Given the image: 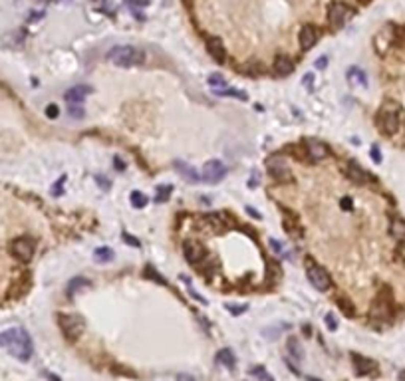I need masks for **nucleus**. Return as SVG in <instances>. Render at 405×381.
<instances>
[{
    "label": "nucleus",
    "instance_id": "8",
    "mask_svg": "<svg viewBox=\"0 0 405 381\" xmlns=\"http://www.w3.org/2000/svg\"><path fill=\"white\" fill-rule=\"evenodd\" d=\"M10 250H12V254H14L18 260L28 262V260H32V256H34L36 242H34V238H30V236H20V238H16V240L10 244Z\"/></svg>",
    "mask_w": 405,
    "mask_h": 381
},
{
    "label": "nucleus",
    "instance_id": "15",
    "mask_svg": "<svg viewBox=\"0 0 405 381\" xmlns=\"http://www.w3.org/2000/svg\"><path fill=\"white\" fill-rule=\"evenodd\" d=\"M175 169L181 173V177L187 183H201V173L197 169H193L191 165L183 163V161H175Z\"/></svg>",
    "mask_w": 405,
    "mask_h": 381
},
{
    "label": "nucleus",
    "instance_id": "6",
    "mask_svg": "<svg viewBox=\"0 0 405 381\" xmlns=\"http://www.w3.org/2000/svg\"><path fill=\"white\" fill-rule=\"evenodd\" d=\"M351 16H353V8L348 6V4H344V2H334L328 8V24L334 30H338L346 22H350Z\"/></svg>",
    "mask_w": 405,
    "mask_h": 381
},
{
    "label": "nucleus",
    "instance_id": "41",
    "mask_svg": "<svg viewBox=\"0 0 405 381\" xmlns=\"http://www.w3.org/2000/svg\"><path fill=\"white\" fill-rule=\"evenodd\" d=\"M177 379H179V381H195L193 377H191V375H179Z\"/></svg>",
    "mask_w": 405,
    "mask_h": 381
},
{
    "label": "nucleus",
    "instance_id": "3",
    "mask_svg": "<svg viewBox=\"0 0 405 381\" xmlns=\"http://www.w3.org/2000/svg\"><path fill=\"white\" fill-rule=\"evenodd\" d=\"M58 324H60L64 336H66L68 340L80 338V336L84 334V329H86L84 318L78 316V314H60V316H58Z\"/></svg>",
    "mask_w": 405,
    "mask_h": 381
},
{
    "label": "nucleus",
    "instance_id": "43",
    "mask_svg": "<svg viewBox=\"0 0 405 381\" xmlns=\"http://www.w3.org/2000/svg\"><path fill=\"white\" fill-rule=\"evenodd\" d=\"M308 381H322V379H318V377H308Z\"/></svg>",
    "mask_w": 405,
    "mask_h": 381
},
{
    "label": "nucleus",
    "instance_id": "5",
    "mask_svg": "<svg viewBox=\"0 0 405 381\" xmlns=\"http://www.w3.org/2000/svg\"><path fill=\"white\" fill-rule=\"evenodd\" d=\"M377 121H379V127H382V131L386 133V135H393L395 131H397V125H399V111H397V106L395 104H386L382 111H379V117H377Z\"/></svg>",
    "mask_w": 405,
    "mask_h": 381
},
{
    "label": "nucleus",
    "instance_id": "36",
    "mask_svg": "<svg viewBox=\"0 0 405 381\" xmlns=\"http://www.w3.org/2000/svg\"><path fill=\"white\" fill-rule=\"evenodd\" d=\"M123 240H125L128 244H131V246H139V240H133V236L128 235V233H123Z\"/></svg>",
    "mask_w": 405,
    "mask_h": 381
},
{
    "label": "nucleus",
    "instance_id": "38",
    "mask_svg": "<svg viewBox=\"0 0 405 381\" xmlns=\"http://www.w3.org/2000/svg\"><path fill=\"white\" fill-rule=\"evenodd\" d=\"M342 209L351 211V199H342Z\"/></svg>",
    "mask_w": 405,
    "mask_h": 381
},
{
    "label": "nucleus",
    "instance_id": "30",
    "mask_svg": "<svg viewBox=\"0 0 405 381\" xmlns=\"http://www.w3.org/2000/svg\"><path fill=\"white\" fill-rule=\"evenodd\" d=\"M46 115H48L50 119H56V117L60 115V109H58V106H54V104H50V106L46 108Z\"/></svg>",
    "mask_w": 405,
    "mask_h": 381
},
{
    "label": "nucleus",
    "instance_id": "14",
    "mask_svg": "<svg viewBox=\"0 0 405 381\" xmlns=\"http://www.w3.org/2000/svg\"><path fill=\"white\" fill-rule=\"evenodd\" d=\"M90 93H92V88H90V86H82V84H80V86L70 88V90L66 91L64 97H66V101H68L70 106H72V104H80V106H82V101H84Z\"/></svg>",
    "mask_w": 405,
    "mask_h": 381
},
{
    "label": "nucleus",
    "instance_id": "20",
    "mask_svg": "<svg viewBox=\"0 0 405 381\" xmlns=\"http://www.w3.org/2000/svg\"><path fill=\"white\" fill-rule=\"evenodd\" d=\"M217 363H221V365H224L226 369H235V365H237V358H235V353L229 349V347H224V349H221L219 353H217Z\"/></svg>",
    "mask_w": 405,
    "mask_h": 381
},
{
    "label": "nucleus",
    "instance_id": "40",
    "mask_svg": "<svg viewBox=\"0 0 405 381\" xmlns=\"http://www.w3.org/2000/svg\"><path fill=\"white\" fill-rule=\"evenodd\" d=\"M252 175H255V177H252V181L248 179V185H250V187H257V185H258V175H257V173H252Z\"/></svg>",
    "mask_w": 405,
    "mask_h": 381
},
{
    "label": "nucleus",
    "instance_id": "4",
    "mask_svg": "<svg viewBox=\"0 0 405 381\" xmlns=\"http://www.w3.org/2000/svg\"><path fill=\"white\" fill-rule=\"evenodd\" d=\"M306 276H308L310 284H312L316 290H320V292L330 290L332 280H330V276H328V272H326L320 264H316L314 260H310V258L306 260Z\"/></svg>",
    "mask_w": 405,
    "mask_h": 381
},
{
    "label": "nucleus",
    "instance_id": "32",
    "mask_svg": "<svg viewBox=\"0 0 405 381\" xmlns=\"http://www.w3.org/2000/svg\"><path fill=\"white\" fill-rule=\"evenodd\" d=\"M326 62H328V56H320V58L316 60V68H318V70H324V68H326Z\"/></svg>",
    "mask_w": 405,
    "mask_h": 381
},
{
    "label": "nucleus",
    "instance_id": "10",
    "mask_svg": "<svg viewBox=\"0 0 405 381\" xmlns=\"http://www.w3.org/2000/svg\"><path fill=\"white\" fill-rule=\"evenodd\" d=\"M351 362H353V369H356V373H358V375H373V373L377 371L375 362H373V360H368V358H364V355L353 353V355H351Z\"/></svg>",
    "mask_w": 405,
    "mask_h": 381
},
{
    "label": "nucleus",
    "instance_id": "34",
    "mask_svg": "<svg viewBox=\"0 0 405 381\" xmlns=\"http://www.w3.org/2000/svg\"><path fill=\"white\" fill-rule=\"evenodd\" d=\"M397 254H399V258L405 262V236L401 238V242L397 244Z\"/></svg>",
    "mask_w": 405,
    "mask_h": 381
},
{
    "label": "nucleus",
    "instance_id": "26",
    "mask_svg": "<svg viewBox=\"0 0 405 381\" xmlns=\"http://www.w3.org/2000/svg\"><path fill=\"white\" fill-rule=\"evenodd\" d=\"M288 353L294 358L296 362L304 358V351H302V347H300V344H298L296 338H290V340H288Z\"/></svg>",
    "mask_w": 405,
    "mask_h": 381
},
{
    "label": "nucleus",
    "instance_id": "35",
    "mask_svg": "<svg viewBox=\"0 0 405 381\" xmlns=\"http://www.w3.org/2000/svg\"><path fill=\"white\" fill-rule=\"evenodd\" d=\"M340 308L344 310V312H348V316H351V314H353V308H351L350 304H348V300H342V302H340Z\"/></svg>",
    "mask_w": 405,
    "mask_h": 381
},
{
    "label": "nucleus",
    "instance_id": "24",
    "mask_svg": "<svg viewBox=\"0 0 405 381\" xmlns=\"http://www.w3.org/2000/svg\"><path fill=\"white\" fill-rule=\"evenodd\" d=\"M129 202H131V207H135V209H143V207L147 205V195H143V193H139V191H133V193L129 195Z\"/></svg>",
    "mask_w": 405,
    "mask_h": 381
},
{
    "label": "nucleus",
    "instance_id": "33",
    "mask_svg": "<svg viewBox=\"0 0 405 381\" xmlns=\"http://www.w3.org/2000/svg\"><path fill=\"white\" fill-rule=\"evenodd\" d=\"M326 326L330 327V329H336V327H338V322H336V318H334L332 314L326 316Z\"/></svg>",
    "mask_w": 405,
    "mask_h": 381
},
{
    "label": "nucleus",
    "instance_id": "21",
    "mask_svg": "<svg viewBox=\"0 0 405 381\" xmlns=\"http://www.w3.org/2000/svg\"><path fill=\"white\" fill-rule=\"evenodd\" d=\"M115 258V254L111 250L110 246H99V248H95L93 250V260L95 262H99V264H106V262H111Z\"/></svg>",
    "mask_w": 405,
    "mask_h": 381
},
{
    "label": "nucleus",
    "instance_id": "7",
    "mask_svg": "<svg viewBox=\"0 0 405 381\" xmlns=\"http://www.w3.org/2000/svg\"><path fill=\"white\" fill-rule=\"evenodd\" d=\"M201 173V181L209 183V185H215V183L222 181L226 177V165L219 161V159H211L202 165V169L199 171Z\"/></svg>",
    "mask_w": 405,
    "mask_h": 381
},
{
    "label": "nucleus",
    "instance_id": "31",
    "mask_svg": "<svg viewBox=\"0 0 405 381\" xmlns=\"http://www.w3.org/2000/svg\"><path fill=\"white\" fill-rule=\"evenodd\" d=\"M371 159H373L375 163H382V153H379V149L375 145L371 147Z\"/></svg>",
    "mask_w": 405,
    "mask_h": 381
},
{
    "label": "nucleus",
    "instance_id": "11",
    "mask_svg": "<svg viewBox=\"0 0 405 381\" xmlns=\"http://www.w3.org/2000/svg\"><path fill=\"white\" fill-rule=\"evenodd\" d=\"M328 153H330V149L324 145L322 141H318V139H308V141H306V155H308L312 161H322V159H326Z\"/></svg>",
    "mask_w": 405,
    "mask_h": 381
},
{
    "label": "nucleus",
    "instance_id": "37",
    "mask_svg": "<svg viewBox=\"0 0 405 381\" xmlns=\"http://www.w3.org/2000/svg\"><path fill=\"white\" fill-rule=\"evenodd\" d=\"M312 80H314L312 73H306V75H304V86H306V88H312Z\"/></svg>",
    "mask_w": 405,
    "mask_h": 381
},
{
    "label": "nucleus",
    "instance_id": "17",
    "mask_svg": "<svg viewBox=\"0 0 405 381\" xmlns=\"http://www.w3.org/2000/svg\"><path fill=\"white\" fill-rule=\"evenodd\" d=\"M348 80H350L351 86H358V88H366L368 86V75L358 66H353V68L348 70Z\"/></svg>",
    "mask_w": 405,
    "mask_h": 381
},
{
    "label": "nucleus",
    "instance_id": "42",
    "mask_svg": "<svg viewBox=\"0 0 405 381\" xmlns=\"http://www.w3.org/2000/svg\"><path fill=\"white\" fill-rule=\"evenodd\" d=\"M399 381H405V369L401 371V373H399Z\"/></svg>",
    "mask_w": 405,
    "mask_h": 381
},
{
    "label": "nucleus",
    "instance_id": "39",
    "mask_svg": "<svg viewBox=\"0 0 405 381\" xmlns=\"http://www.w3.org/2000/svg\"><path fill=\"white\" fill-rule=\"evenodd\" d=\"M229 312H233V314H240V312H244V306H240V308H235V306H226Z\"/></svg>",
    "mask_w": 405,
    "mask_h": 381
},
{
    "label": "nucleus",
    "instance_id": "13",
    "mask_svg": "<svg viewBox=\"0 0 405 381\" xmlns=\"http://www.w3.org/2000/svg\"><path fill=\"white\" fill-rule=\"evenodd\" d=\"M298 40H300L302 50H310L314 44H316V40H318V30H316V26H312V24H304L302 30H300V34H298Z\"/></svg>",
    "mask_w": 405,
    "mask_h": 381
},
{
    "label": "nucleus",
    "instance_id": "22",
    "mask_svg": "<svg viewBox=\"0 0 405 381\" xmlns=\"http://www.w3.org/2000/svg\"><path fill=\"white\" fill-rule=\"evenodd\" d=\"M88 286H92V282H90L88 278L78 276V278H74V280H70V284H68V294H70V296H74V294H78V292L86 290Z\"/></svg>",
    "mask_w": 405,
    "mask_h": 381
},
{
    "label": "nucleus",
    "instance_id": "1",
    "mask_svg": "<svg viewBox=\"0 0 405 381\" xmlns=\"http://www.w3.org/2000/svg\"><path fill=\"white\" fill-rule=\"evenodd\" d=\"M0 347H4L12 358H16L20 362H28L32 358V351H34L32 338L28 336V332L24 327L4 329L0 334Z\"/></svg>",
    "mask_w": 405,
    "mask_h": 381
},
{
    "label": "nucleus",
    "instance_id": "9",
    "mask_svg": "<svg viewBox=\"0 0 405 381\" xmlns=\"http://www.w3.org/2000/svg\"><path fill=\"white\" fill-rule=\"evenodd\" d=\"M266 169H268V173L276 179V181H292V173H290V167L288 163L282 159V157H276V155H272V157H268L266 159Z\"/></svg>",
    "mask_w": 405,
    "mask_h": 381
},
{
    "label": "nucleus",
    "instance_id": "19",
    "mask_svg": "<svg viewBox=\"0 0 405 381\" xmlns=\"http://www.w3.org/2000/svg\"><path fill=\"white\" fill-rule=\"evenodd\" d=\"M185 256H187V260L191 264H197L202 258V246L197 244V242H193V240L191 242H185Z\"/></svg>",
    "mask_w": 405,
    "mask_h": 381
},
{
    "label": "nucleus",
    "instance_id": "29",
    "mask_svg": "<svg viewBox=\"0 0 405 381\" xmlns=\"http://www.w3.org/2000/svg\"><path fill=\"white\" fill-rule=\"evenodd\" d=\"M250 375H257V377H260V379H264V381H274V377L264 369V367H255V369H250Z\"/></svg>",
    "mask_w": 405,
    "mask_h": 381
},
{
    "label": "nucleus",
    "instance_id": "12",
    "mask_svg": "<svg viewBox=\"0 0 405 381\" xmlns=\"http://www.w3.org/2000/svg\"><path fill=\"white\" fill-rule=\"evenodd\" d=\"M207 52H209V56H211L215 62H219V64H222V62L226 60V50H224V46H222V42L219 38H215V36L207 38Z\"/></svg>",
    "mask_w": 405,
    "mask_h": 381
},
{
    "label": "nucleus",
    "instance_id": "25",
    "mask_svg": "<svg viewBox=\"0 0 405 381\" xmlns=\"http://www.w3.org/2000/svg\"><path fill=\"white\" fill-rule=\"evenodd\" d=\"M207 82H209V86H211L213 90H224V88H229L226 80H224L222 75H219V73H211Z\"/></svg>",
    "mask_w": 405,
    "mask_h": 381
},
{
    "label": "nucleus",
    "instance_id": "27",
    "mask_svg": "<svg viewBox=\"0 0 405 381\" xmlns=\"http://www.w3.org/2000/svg\"><path fill=\"white\" fill-rule=\"evenodd\" d=\"M171 191H173L171 185H159L155 191V202H165L171 197Z\"/></svg>",
    "mask_w": 405,
    "mask_h": 381
},
{
    "label": "nucleus",
    "instance_id": "23",
    "mask_svg": "<svg viewBox=\"0 0 405 381\" xmlns=\"http://www.w3.org/2000/svg\"><path fill=\"white\" fill-rule=\"evenodd\" d=\"M215 93H217L219 97H237V99H240V101H246V99H248V95H246L242 90H231V88H224V90H215Z\"/></svg>",
    "mask_w": 405,
    "mask_h": 381
},
{
    "label": "nucleus",
    "instance_id": "18",
    "mask_svg": "<svg viewBox=\"0 0 405 381\" xmlns=\"http://www.w3.org/2000/svg\"><path fill=\"white\" fill-rule=\"evenodd\" d=\"M348 177H350L351 181H356V183H368L369 181V177H368V173L360 167V165L356 163V161H348Z\"/></svg>",
    "mask_w": 405,
    "mask_h": 381
},
{
    "label": "nucleus",
    "instance_id": "28",
    "mask_svg": "<svg viewBox=\"0 0 405 381\" xmlns=\"http://www.w3.org/2000/svg\"><path fill=\"white\" fill-rule=\"evenodd\" d=\"M68 115H70L72 119H82V117L86 115V111H84V108H82L80 104H72L70 109H68Z\"/></svg>",
    "mask_w": 405,
    "mask_h": 381
},
{
    "label": "nucleus",
    "instance_id": "2",
    "mask_svg": "<svg viewBox=\"0 0 405 381\" xmlns=\"http://www.w3.org/2000/svg\"><path fill=\"white\" fill-rule=\"evenodd\" d=\"M108 60L117 68H135V66H141L145 62V52L137 46H131V44L115 46L108 52Z\"/></svg>",
    "mask_w": 405,
    "mask_h": 381
},
{
    "label": "nucleus",
    "instance_id": "16",
    "mask_svg": "<svg viewBox=\"0 0 405 381\" xmlns=\"http://www.w3.org/2000/svg\"><path fill=\"white\" fill-rule=\"evenodd\" d=\"M292 72H294L292 60L288 56H278L276 60H274V73L280 75V78H286V75H290Z\"/></svg>",
    "mask_w": 405,
    "mask_h": 381
}]
</instances>
